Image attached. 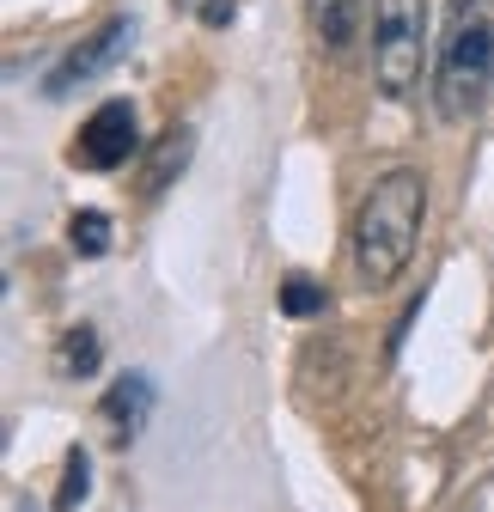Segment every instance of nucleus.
I'll return each instance as SVG.
<instances>
[{
	"mask_svg": "<svg viewBox=\"0 0 494 512\" xmlns=\"http://www.w3.org/2000/svg\"><path fill=\"white\" fill-rule=\"evenodd\" d=\"M421 220H427V177L415 165H391L373 189H366L348 244H354V275L373 293H385L415 263Z\"/></svg>",
	"mask_w": 494,
	"mask_h": 512,
	"instance_id": "obj_1",
	"label": "nucleus"
},
{
	"mask_svg": "<svg viewBox=\"0 0 494 512\" xmlns=\"http://www.w3.org/2000/svg\"><path fill=\"white\" fill-rule=\"evenodd\" d=\"M494 92V0H452L446 37L434 49V110L440 122H470Z\"/></svg>",
	"mask_w": 494,
	"mask_h": 512,
	"instance_id": "obj_2",
	"label": "nucleus"
},
{
	"mask_svg": "<svg viewBox=\"0 0 494 512\" xmlns=\"http://www.w3.org/2000/svg\"><path fill=\"white\" fill-rule=\"evenodd\" d=\"M427 61V0H373V86L391 104L421 92Z\"/></svg>",
	"mask_w": 494,
	"mask_h": 512,
	"instance_id": "obj_3",
	"label": "nucleus"
},
{
	"mask_svg": "<svg viewBox=\"0 0 494 512\" xmlns=\"http://www.w3.org/2000/svg\"><path fill=\"white\" fill-rule=\"evenodd\" d=\"M135 153H141V116H135L129 98H104L68 141V165L74 171H116Z\"/></svg>",
	"mask_w": 494,
	"mask_h": 512,
	"instance_id": "obj_4",
	"label": "nucleus"
},
{
	"mask_svg": "<svg viewBox=\"0 0 494 512\" xmlns=\"http://www.w3.org/2000/svg\"><path fill=\"white\" fill-rule=\"evenodd\" d=\"M135 43V25L129 19H104L86 43H74V49H61V61L43 74V98H68L74 86H86V80H98V74H110L116 61H122V49Z\"/></svg>",
	"mask_w": 494,
	"mask_h": 512,
	"instance_id": "obj_5",
	"label": "nucleus"
},
{
	"mask_svg": "<svg viewBox=\"0 0 494 512\" xmlns=\"http://www.w3.org/2000/svg\"><path fill=\"white\" fill-rule=\"evenodd\" d=\"M305 25H312L318 49H324L330 61H342V55L354 49L360 25H366V0H305Z\"/></svg>",
	"mask_w": 494,
	"mask_h": 512,
	"instance_id": "obj_6",
	"label": "nucleus"
},
{
	"mask_svg": "<svg viewBox=\"0 0 494 512\" xmlns=\"http://www.w3.org/2000/svg\"><path fill=\"white\" fill-rule=\"evenodd\" d=\"M147 415H153V378L129 372V378H116L104 391V421L116 427V445H129L147 427Z\"/></svg>",
	"mask_w": 494,
	"mask_h": 512,
	"instance_id": "obj_7",
	"label": "nucleus"
},
{
	"mask_svg": "<svg viewBox=\"0 0 494 512\" xmlns=\"http://www.w3.org/2000/svg\"><path fill=\"white\" fill-rule=\"evenodd\" d=\"M98 360H104V342H98V330H68L61 336V354H55V366L68 372V378H92L98 372Z\"/></svg>",
	"mask_w": 494,
	"mask_h": 512,
	"instance_id": "obj_8",
	"label": "nucleus"
},
{
	"mask_svg": "<svg viewBox=\"0 0 494 512\" xmlns=\"http://www.w3.org/2000/svg\"><path fill=\"white\" fill-rule=\"evenodd\" d=\"M183 165H190V128H171V135L153 147V171H147V196H159V189L171 177H183Z\"/></svg>",
	"mask_w": 494,
	"mask_h": 512,
	"instance_id": "obj_9",
	"label": "nucleus"
},
{
	"mask_svg": "<svg viewBox=\"0 0 494 512\" xmlns=\"http://www.w3.org/2000/svg\"><path fill=\"white\" fill-rule=\"evenodd\" d=\"M110 238H116V226H110V214H98V208H80V214L68 220V244L86 256V263L110 250Z\"/></svg>",
	"mask_w": 494,
	"mask_h": 512,
	"instance_id": "obj_10",
	"label": "nucleus"
},
{
	"mask_svg": "<svg viewBox=\"0 0 494 512\" xmlns=\"http://www.w3.org/2000/svg\"><path fill=\"white\" fill-rule=\"evenodd\" d=\"M92 494V458H86V445H74L68 458H61V488H55V512H74L80 500Z\"/></svg>",
	"mask_w": 494,
	"mask_h": 512,
	"instance_id": "obj_11",
	"label": "nucleus"
},
{
	"mask_svg": "<svg viewBox=\"0 0 494 512\" xmlns=\"http://www.w3.org/2000/svg\"><path fill=\"white\" fill-rule=\"evenodd\" d=\"M324 305H330V293L312 275H287V287H281V311L287 317H318Z\"/></svg>",
	"mask_w": 494,
	"mask_h": 512,
	"instance_id": "obj_12",
	"label": "nucleus"
},
{
	"mask_svg": "<svg viewBox=\"0 0 494 512\" xmlns=\"http://www.w3.org/2000/svg\"><path fill=\"white\" fill-rule=\"evenodd\" d=\"M232 13H238L232 0H208V7H202V25H214V31H220V25H232Z\"/></svg>",
	"mask_w": 494,
	"mask_h": 512,
	"instance_id": "obj_13",
	"label": "nucleus"
},
{
	"mask_svg": "<svg viewBox=\"0 0 494 512\" xmlns=\"http://www.w3.org/2000/svg\"><path fill=\"white\" fill-rule=\"evenodd\" d=\"M171 7H177V13H190V19H202V7H208V0H171Z\"/></svg>",
	"mask_w": 494,
	"mask_h": 512,
	"instance_id": "obj_14",
	"label": "nucleus"
}]
</instances>
